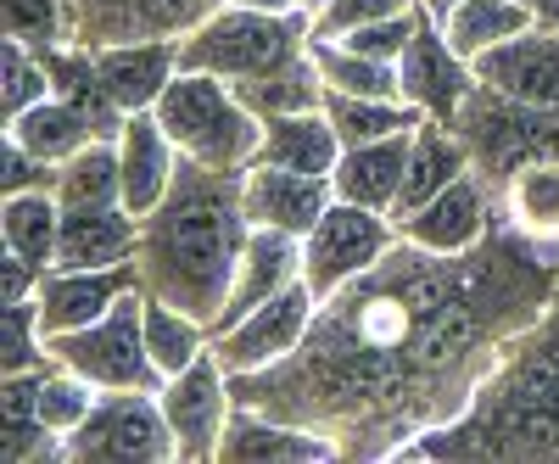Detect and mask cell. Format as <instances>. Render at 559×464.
<instances>
[{
	"instance_id": "8fae6325",
	"label": "cell",
	"mask_w": 559,
	"mask_h": 464,
	"mask_svg": "<svg viewBox=\"0 0 559 464\" xmlns=\"http://www.w3.org/2000/svg\"><path fill=\"white\" fill-rule=\"evenodd\" d=\"M134 286H140V269L134 263H118V269H45V281L34 292L39 331L45 336L84 331V324L107 319Z\"/></svg>"
},
{
	"instance_id": "f1b7e54d",
	"label": "cell",
	"mask_w": 559,
	"mask_h": 464,
	"mask_svg": "<svg viewBox=\"0 0 559 464\" xmlns=\"http://www.w3.org/2000/svg\"><path fill=\"white\" fill-rule=\"evenodd\" d=\"M213 347V324L197 319V313H185L163 297H146V353L157 364V376H179V369H191L202 353Z\"/></svg>"
},
{
	"instance_id": "ac0fdd59",
	"label": "cell",
	"mask_w": 559,
	"mask_h": 464,
	"mask_svg": "<svg viewBox=\"0 0 559 464\" xmlns=\"http://www.w3.org/2000/svg\"><path fill=\"white\" fill-rule=\"evenodd\" d=\"M118 157H123V207L134 218H146L163 207L168 185L179 174V146L168 141V129L157 112H129L118 129Z\"/></svg>"
},
{
	"instance_id": "cb8c5ba5",
	"label": "cell",
	"mask_w": 559,
	"mask_h": 464,
	"mask_svg": "<svg viewBox=\"0 0 559 464\" xmlns=\"http://www.w3.org/2000/svg\"><path fill=\"white\" fill-rule=\"evenodd\" d=\"M7 134H12L17 146H28L39 163H51V168H62L68 157H79L90 141H107V134L90 123V112H79L68 96H45L39 107L7 118Z\"/></svg>"
},
{
	"instance_id": "d6a6232c",
	"label": "cell",
	"mask_w": 559,
	"mask_h": 464,
	"mask_svg": "<svg viewBox=\"0 0 559 464\" xmlns=\"http://www.w3.org/2000/svg\"><path fill=\"white\" fill-rule=\"evenodd\" d=\"M45 96H57L45 51H34V45H23V39H7V51H0V112L17 118V112L39 107Z\"/></svg>"
},
{
	"instance_id": "3957f363",
	"label": "cell",
	"mask_w": 559,
	"mask_h": 464,
	"mask_svg": "<svg viewBox=\"0 0 559 464\" xmlns=\"http://www.w3.org/2000/svg\"><path fill=\"white\" fill-rule=\"evenodd\" d=\"M152 112L163 118L179 157L218 168V174H247L258 146H263V118L241 102V90L218 73L179 68Z\"/></svg>"
},
{
	"instance_id": "d590c367",
	"label": "cell",
	"mask_w": 559,
	"mask_h": 464,
	"mask_svg": "<svg viewBox=\"0 0 559 464\" xmlns=\"http://www.w3.org/2000/svg\"><path fill=\"white\" fill-rule=\"evenodd\" d=\"M414 0H331L319 17H313V34L319 39H342V34H353V28H364V23H381V17H397V12H408Z\"/></svg>"
},
{
	"instance_id": "83f0119b",
	"label": "cell",
	"mask_w": 559,
	"mask_h": 464,
	"mask_svg": "<svg viewBox=\"0 0 559 464\" xmlns=\"http://www.w3.org/2000/svg\"><path fill=\"white\" fill-rule=\"evenodd\" d=\"M57 202L62 207H123V157L118 141H90L79 157L57 168Z\"/></svg>"
},
{
	"instance_id": "603a6c76",
	"label": "cell",
	"mask_w": 559,
	"mask_h": 464,
	"mask_svg": "<svg viewBox=\"0 0 559 464\" xmlns=\"http://www.w3.org/2000/svg\"><path fill=\"white\" fill-rule=\"evenodd\" d=\"M471 174V152H464V141L448 129V123H437V118H426L414 129V152H408V179H403V197H397V207H392V218H408V213H419L437 191H448L453 179H464Z\"/></svg>"
},
{
	"instance_id": "5bb4252c",
	"label": "cell",
	"mask_w": 559,
	"mask_h": 464,
	"mask_svg": "<svg viewBox=\"0 0 559 464\" xmlns=\"http://www.w3.org/2000/svg\"><path fill=\"white\" fill-rule=\"evenodd\" d=\"M487 185L481 174H464L453 179L448 191H437L419 213L397 218V236L408 247H426V252H471L492 236V218H487Z\"/></svg>"
},
{
	"instance_id": "d4e9b609",
	"label": "cell",
	"mask_w": 559,
	"mask_h": 464,
	"mask_svg": "<svg viewBox=\"0 0 559 464\" xmlns=\"http://www.w3.org/2000/svg\"><path fill=\"white\" fill-rule=\"evenodd\" d=\"M308 57L324 79V90L331 96H376V102H403V79H397V62H376V57H364L353 51V45L342 39H319L308 45Z\"/></svg>"
},
{
	"instance_id": "7c38bea8",
	"label": "cell",
	"mask_w": 559,
	"mask_h": 464,
	"mask_svg": "<svg viewBox=\"0 0 559 464\" xmlns=\"http://www.w3.org/2000/svg\"><path fill=\"white\" fill-rule=\"evenodd\" d=\"M331 202H336V185L324 174H297V168H280V163H252L241 174L247 224L286 229V236H297V241L324 218Z\"/></svg>"
},
{
	"instance_id": "ffe728a7",
	"label": "cell",
	"mask_w": 559,
	"mask_h": 464,
	"mask_svg": "<svg viewBox=\"0 0 559 464\" xmlns=\"http://www.w3.org/2000/svg\"><path fill=\"white\" fill-rule=\"evenodd\" d=\"M408 152H414V134H386V141H364V146H347L331 185L342 202H358V207H376L392 218L397 197H403V179H408Z\"/></svg>"
},
{
	"instance_id": "ab89813d",
	"label": "cell",
	"mask_w": 559,
	"mask_h": 464,
	"mask_svg": "<svg viewBox=\"0 0 559 464\" xmlns=\"http://www.w3.org/2000/svg\"><path fill=\"white\" fill-rule=\"evenodd\" d=\"M414 7H419V12H426L431 23H442V17H448L453 7H464V0H414Z\"/></svg>"
},
{
	"instance_id": "e0dca14e",
	"label": "cell",
	"mask_w": 559,
	"mask_h": 464,
	"mask_svg": "<svg viewBox=\"0 0 559 464\" xmlns=\"http://www.w3.org/2000/svg\"><path fill=\"white\" fill-rule=\"evenodd\" d=\"M90 57H96L107 96L123 112H152L179 73V39H112V45H90Z\"/></svg>"
},
{
	"instance_id": "f546056e",
	"label": "cell",
	"mask_w": 559,
	"mask_h": 464,
	"mask_svg": "<svg viewBox=\"0 0 559 464\" xmlns=\"http://www.w3.org/2000/svg\"><path fill=\"white\" fill-rule=\"evenodd\" d=\"M324 112H331L336 134H342V152L364 146V141H386V134H414L426 123L414 102H376V96H331L324 90Z\"/></svg>"
},
{
	"instance_id": "836d02e7",
	"label": "cell",
	"mask_w": 559,
	"mask_h": 464,
	"mask_svg": "<svg viewBox=\"0 0 559 464\" xmlns=\"http://www.w3.org/2000/svg\"><path fill=\"white\" fill-rule=\"evenodd\" d=\"M0 17H7V39H23L34 51H51V45L73 39L68 0H0Z\"/></svg>"
},
{
	"instance_id": "4316f807",
	"label": "cell",
	"mask_w": 559,
	"mask_h": 464,
	"mask_svg": "<svg viewBox=\"0 0 559 464\" xmlns=\"http://www.w3.org/2000/svg\"><path fill=\"white\" fill-rule=\"evenodd\" d=\"M0 236H7V252L28 258L34 269L57 263V236H62V202L57 191H17L0 207Z\"/></svg>"
},
{
	"instance_id": "1f68e13d",
	"label": "cell",
	"mask_w": 559,
	"mask_h": 464,
	"mask_svg": "<svg viewBox=\"0 0 559 464\" xmlns=\"http://www.w3.org/2000/svg\"><path fill=\"white\" fill-rule=\"evenodd\" d=\"M39 420H45V431H51L62 448H68V437L90 420V408L102 403V386H90L84 376H73V369H62V364H45L39 369Z\"/></svg>"
},
{
	"instance_id": "8d00e7d4",
	"label": "cell",
	"mask_w": 559,
	"mask_h": 464,
	"mask_svg": "<svg viewBox=\"0 0 559 464\" xmlns=\"http://www.w3.org/2000/svg\"><path fill=\"white\" fill-rule=\"evenodd\" d=\"M0 185H7V197H17V191H51L57 168L39 163L28 146H17L12 134H7V146H0Z\"/></svg>"
},
{
	"instance_id": "484cf974",
	"label": "cell",
	"mask_w": 559,
	"mask_h": 464,
	"mask_svg": "<svg viewBox=\"0 0 559 464\" xmlns=\"http://www.w3.org/2000/svg\"><path fill=\"white\" fill-rule=\"evenodd\" d=\"M437 28L448 34V45L464 62H476V57L498 51L503 39H515L537 23H532V12L521 7V0H464V7H453Z\"/></svg>"
},
{
	"instance_id": "8992f818",
	"label": "cell",
	"mask_w": 559,
	"mask_h": 464,
	"mask_svg": "<svg viewBox=\"0 0 559 464\" xmlns=\"http://www.w3.org/2000/svg\"><path fill=\"white\" fill-rule=\"evenodd\" d=\"M51 347V364L84 376L102 392H163V376L146 353V292H129L107 319L84 324V331H62L45 336Z\"/></svg>"
},
{
	"instance_id": "74e56055",
	"label": "cell",
	"mask_w": 559,
	"mask_h": 464,
	"mask_svg": "<svg viewBox=\"0 0 559 464\" xmlns=\"http://www.w3.org/2000/svg\"><path fill=\"white\" fill-rule=\"evenodd\" d=\"M537 28H559V0H521Z\"/></svg>"
},
{
	"instance_id": "4dcf8cb0",
	"label": "cell",
	"mask_w": 559,
	"mask_h": 464,
	"mask_svg": "<svg viewBox=\"0 0 559 464\" xmlns=\"http://www.w3.org/2000/svg\"><path fill=\"white\" fill-rule=\"evenodd\" d=\"M503 197L515 229L537 241H559V163H526L521 174H509Z\"/></svg>"
},
{
	"instance_id": "9c48e42d",
	"label": "cell",
	"mask_w": 559,
	"mask_h": 464,
	"mask_svg": "<svg viewBox=\"0 0 559 464\" xmlns=\"http://www.w3.org/2000/svg\"><path fill=\"white\" fill-rule=\"evenodd\" d=\"M157 397H163L168 431H174V453L185 464L218 459L224 431H229V414H236V386H229V369L218 364V353L207 347L191 369L168 376Z\"/></svg>"
},
{
	"instance_id": "9a60e30c",
	"label": "cell",
	"mask_w": 559,
	"mask_h": 464,
	"mask_svg": "<svg viewBox=\"0 0 559 464\" xmlns=\"http://www.w3.org/2000/svg\"><path fill=\"white\" fill-rule=\"evenodd\" d=\"M302 281V241L286 236V229H263L252 224V236L241 247V263H236V281H229V297H224V313L213 324V336L241 324L252 308H263L269 297H280L286 286Z\"/></svg>"
},
{
	"instance_id": "4fadbf2b",
	"label": "cell",
	"mask_w": 559,
	"mask_h": 464,
	"mask_svg": "<svg viewBox=\"0 0 559 464\" xmlns=\"http://www.w3.org/2000/svg\"><path fill=\"white\" fill-rule=\"evenodd\" d=\"M397 79H403V102H414L437 123H453L464 112V102H471V90H476V62H464L448 45V34L437 23H426L403 51Z\"/></svg>"
},
{
	"instance_id": "44dd1931",
	"label": "cell",
	"mask_w": 559,
	"mask_h": 464,
	"mask_svg": "<svg viewBox=\"0 0 559 464\" xmlns=\"http://www.w3.org/2000/svg\"><path fill=\"white\" fill-rule=\"evenodd\" d=\"M336 442L313 431V426H297V420H280V414H263L252 403H236L229 414V431H224V448L218 459H247V464H274V459H331Z\"/></svg>"
},
{
	"instance_id": "7a4b0ae2",
	"label": "cell",
	"mask_w": 559,
	"mask_h": 464,
	"mask_svg": "<svg viewBox=\"0 0 559 464\" xmlns=\"http://www.w3.org/2000/svg\"><path fill=\"white\" fill-rule=\"evenodd\" d=\"M459 453H509L543 459L559 453V297L532 331L503 353L476 403L459 414Z\"/></svg>"
},
{
	"instance_id": "7402d4cb",
	"label": "cell",
	"mask_w": 559,
	"mask_h": 464,
	"mask_svg": "<svg viewBox=\"0 0 559 464\" xmlns=\"http://www.w3.org/2000/svg\"><path fill=\"white\" fill-rule=\"evenodd\" d=\"M252 163H280V168H297V174H324L331 179L342 163V134L331 123V112L313 107V112H286V118H263V146Z\"/></svg>"
},
{
	"instance_id": "277c9868",
	"label": "cell",
	"mask_w": 559,
	"mask_h": 464,
	"mask_svg": "<svg viewBox=\"0 0 559 464\" xmlns=\"http://www.w3.org/2000/svg\"><path fill=\"white\" fill-rule=\"evenodd\" d=\"M308 45H313V17L302 7L297 12H247V7H229L224 0L213 17H202L179 39V68L247 84V79L297 68L308 57Z\"/></svg>"
},
{
	"instance_id": "f35d334b",
	"label": "cell",
	"mask_w": 559,
	"mask_h": 464,
	"mask_svg": "<svg viewBox=\"0 0 559 464\" xmlns=\"http://www.w3.org/2000/svg\"><path fill=\"white\" fill-rule=\"evenodd\" d=\"M229 7H247V12H297V0H229Z\"/></svg>"
},
{
	"instance_id": "6da1fadb",
	"label": "cell",
	"mask_w": 559,
	"mask_h": 464,
	"mask_svg": "<svg viewBox=\"0 0 559 464\" xmlns=\"http://www.w3.org/2000/svg\"><path fill=\"white\" fill-rule=\"evenodd\" d=\"M247 236L252 224L241 207V174H218L185 157L163 207L140 218V292L218 324Z\"/></svg>"
},
{
	"instance_id": "60d3db41",
	"label": "cell",
	"mask_w": 559,
	"mask_h": 464,
	"mask_svg": "<svg viewBox=\"0 0 559 464\" xmlns=\"http://www.w3.org/2000/svg\"><path fill=\"white\" fill-rule=\"evenodd\" d=\"M297 7H302V12H308V17H319V12H324V7H331V0H297Z\"/></svg>"
},
{
	"instance_id": "52a82bcc",
	"label": "cell",
	"mask_w": 559,
	"mask_h": 464,
	"mask_svg": "<svg viewBox=\"0 0 559 464\" xmlns=\"http://www.w3.org/2000/svg\"><path fill=\"white\" fill-rule=\"evenodd\" d=\"M397 218L358 207V202H331L324 218L302 236V281L313 286L319 302H331L336 292H347L353 281H364L392 247H397Z\"/></svg>"
},
{
	"instance_id": "e575fe53",
	"label": "cell",
	"mask_w": 559,
	"mask_h": 464,
	"mask_svg": "<svg viewBox=\"0 0 559 464\" xmlns=\"http://www.w3.org/2000/svg\"><path fill=\"white\" fill-rule=\"evenodd\" d=\"M45 364H51V347H45L34 297L7 302V319H0V369H7V376H23V369H45Z\"/></svg>"
},
{
	"instance_id": "5b68a950",
	"label": "cell",
	"mask_w": 559,
	"mask_h": 464,
	"mask_svg": "<svg viewBox=\"0 0 559 464\" xmlns=\"http://www.w3.org/2000/svg\"><path fill=\"white\" fill-rule=\"evenodd\" d=\"M448 129L471 152V174H481L492 185H509V174H521L526 163H559V107H532L515 96H498L481 79Z\"/></svg>"
},
{
	"instance_id": "2e32d148",
	"label": "cell",
	"mask_w": 559,
	"mask_h": 464,
	"mask_svg": "<svg viewBox=\"0 0 559 464\" xmlns=\"http://www.w3.org/2000/svg\"><path fill=\"white\" fill-rule=\"evenodd\" d=\"M476 79L498 96L532 107H559V28H526L503 39L498 51L476 57Z\"/></svg>"
},
{
	"instance_id": "d6986e66",
	"label": "cell",
	"mask_w": 559,
	"mask_h": 464,
	"mask_svg": "<svg viewBox=\"0 0 559 464\" xmlns=\"http://www.w3.org/2000/svg\"><path fill=\"white\" fill-rule=\"evenodd\" d=\"M140 252V218L129 207H62L51 269H118Z\"/></svg>"
},
{
	"instance_id": "ba28073f",
	"label": "cell",
	"mask_w": 559,
	"mask_h": 464,
	"mask_svg": "<svg viewBox=\"0 0 559 464\" xmlns=\"http://www.w3.org/2000/svg\"><path fill=\"white\" fill-rule=\"evenodd\" d=\"M62 459H112V464H157L179 459L174 431L157 392H102V403L90 408V420L68 437Z\"/></svg>"
},
{
	"instance_id": "30bf717a",
	"label": "cell",
	"mask_w": 559,
	"mask_h": 464,
	"mask_svg": "<svg viewBox=\"0 0 559 464\" xmlns=\"http://www.w3.org/2000/svg\"><path fill=\"white\" fill-rule=\"evenodd\" d=\"M313 319H319V297H313L308 281H297L280 297H269L263 308H252L241 324L218 331L213 353H218V364L229 369V376H258V369H274L280 358H292L308 342Z\"/></svg>"
}]
</instances>
